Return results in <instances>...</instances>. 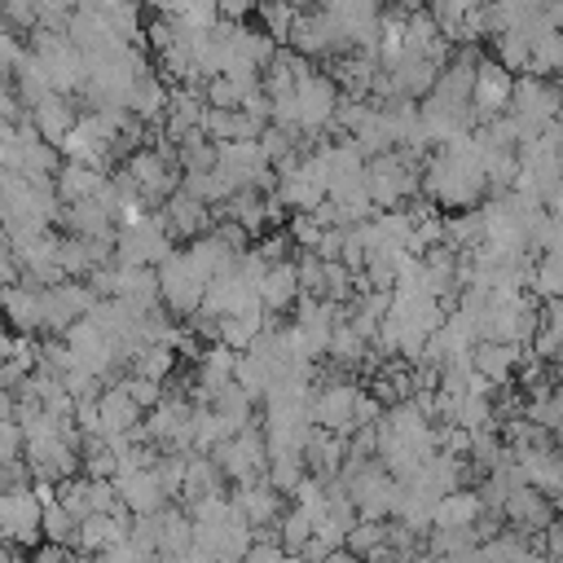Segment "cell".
<instances>
[{
    "label": "cell",
    "mask_w": 563,
    "mask_h": 563,
    "mask_svg": "<svg viewBox=\"0 0 563 563\" xmlns=\"http://www.w3.org/2000/svg\"><path fill=\"white\" fill-rule=\"evenodd\" d=\"M418 185H422V167L409 163L400 150L365 158V198L374 211H400V202L418 198Z\"/></svg>",
    "instance_id": "obj_1"
},
{
    "label": "cell",
    "mask_w": 563,
    "mask_h": 563,
    "mask_svg": "<svg viewBox=\"0 0 563 563\" xmlns=\"http://www.w3.org/2000/svg\"><path fill=\"white\" fill-rule=\"evenodd\" d=\"M211 457H216V466L224 471V479H229V484H238V488L260 484V479H264V471H268V440H264V427L255 422V427H246V431L229 435L224 444H216V449H211Z\"/></svg>",
    "instance_id": "obj_2"
},
{
    "label": "cell",
    "mask_w": 563,
    "mask_h": 563,
    "mask_svg": "<svg viewBox=\"0 0 563 563\" xmlns=\"http://www.w3.org/2000/svg\"><path fill=\"white\" fill-rule=\"evenodd\" d=\"M154 277H158V303H163V312H167V317L189 321V317L202 308L207 286H202V282H198V273L189 268L185 251H172V255L154 268Z\"/></svg>",
    "instance_id": "obj_3"
},
{
    "label": "cell",
    "mask_w": 563,
    "mask_h": 563,
    "mask_svg": "<svg viewBox=\"0 0 563 563\" xmlns=\"http://www.w3.org/2000/svg\"><path fill=\"white\" fill-rule=\"evenodd\" d=\"M295 110H299V136H321L330 123H334V110H339V88L325 70L308 66L299 79H295Z\"/></svg>",
    "instance_id": "obj_4"
},
{
    "label": "cell",
    "mask_w": 563,
    "mask_h": 563,
    "mask_svg": "<svg viewBox=\"0 0 563 563\" xmlns=\"http://www.w3.org/2000/svg\"><path fill=\"white\" fill-rule=\"evenodd\" d=\"M176 246L167 242L163 233V220L158 211H150L141 224L132 229H119L114 233V264H132V268H158Z\"/></svg>",
    "instance_id": "obj_5"
},
{
    "label": "cell",
    "mask_w": 563,
    "mask_h": 563,
    "mask_svg": "<svg viewBox=\"0 0 563 563\" xmlns=\"http://www.w3.org/2000/svg\"><path fill=\"white\" fill-rule=\"evenodd\" d=\"M510 97H515V75H506L493 57H484L475 66V88H471V123H475V132L484 123H493L497 114H506Z\"/></svg>",
    "instance_id": "obj_6"
},
{
    "label": "cell",
    "mask_w": 563,
    "mask_h": 563,
    "mask_svg": "<svg viewBox=\"0 0 563 563\" xmlns=\"http://www.w3.org/2000/svg\"><path fill=\"white\" fill-rule=\"evenodd\" d=\"M158 220H163V233H167V242H172L176 251H180V242H198V238L211 233V207L198 202V198H189L185 189H176V194L158 207Z\"/></svg>",
    "instance_id": "obj_7"
},
{
    "label": "cell",
    "mask_w": 563,
    "mask_h": 563,
    "mask_svg": "<svg viewBox=\"0 0 563 563\" xmlns=\"http://www.w3.org/2000/svg\"><path fill=\"white\" fill-rule=\"evenodd\" d=\"M559 515H554V506H550V497H541L537 488H515L510 497H506V506H501V523H506V532H515V537H541L550 523H554Z\"/></svg>",
    "instance_id": "obj_8"
},
{
    "label": "cell",
    "mask_w": 563,
    "mask_h": 563,
    "mask_svg": "<svg viewBox=\"0 0 563 563\" xmlns=\"http://www.w3.org/2000/svg\"><path fill=\"white\" fill-rule=\"evenodd\" d=\"M97 422H101V435L110 440V435H132L136 444L145 440V431H141V422H145V413H141V405L114 383V387H101V396H97Z\"/></svg>",
    "instance_id": "obj_9"
},
{
    "label": "cell",
    "mask_w": 563,
    "mask_h": 563,
    "mask_svg": "<svg viewBox=\"0 0 563 563\" xmlns=\"http://www.w3.org/2000/svg\"><path fill=\"white\" fill-rule=\"evenodd\" d=\"M229 506H233V515L251 528V532H264V528H277V519H282V493L277 488H268L264 479L260 484H246V488H238V493H229Z\"/></svg>",
    "instance_id": "obj_10"
},
{
    "label": "cell",
    "mask_w": 563,
    "mask_h": 563,
    "mask_svg": "<svg viewBox=\"0 0 563 563\" xmlns=\"http://www.w3.org/2000/svg\"><path fill=\"white\" fill-rule=\"evenodd\" d=\"M128 528H132V515L128 510H119V515H88L75 528V550L88 554V559H101L106 550H114L128 537Z\"/></svg>",
    "instance_id": "obj_11"
},
{
    "label": "cell",
    "mask_w": 563,
    "mask_h": 563,
    "mask_svg": "<svg viewBox=\"0 0 563 563\" xmlns=\"http://www.w3.org/2000/svg\"><path fill=\"white\" fill-rule=\"evenodd\" d=\"M528 347H510V343H475L471 347V374L484 378L488 387H506L519 369Z\"/></svg>",
    "instance_id": "obj_12"
},
{
    "label": "cell",
    "mask_w": 563,
    "mask_h": 563,
    "mask_svg": "<svg viewBox=\"0 0 563 563\" xmlns=\"http://www.w3.org/2000/svg\"><path fill=\"white\" fill-rule=\"evenodd\" d=\"M343 457H347V440H339V435H330V431H317V427L308 431V440H303V471H308L317 484L339 479Z\"/></svg>",
    "instance_id": "obj_13"
},
{
    "label": "cell",
    "mask_w": 563,
    "mask_h": 563,
    "mask_svg": "<svg viewBox=\"0 0 563 563\" xmlns=\"http://www.w3.org/2000/svg\"><path fill=\"white\" fill-rule=\"evenodd\" d=\"M260 308H264V317H286V312H295V303H299V273H295V260L290 264H273V268H264V277H260Z\"/></svg>",
    "instance_id": "obj_14"
},
{
    "label": "cell",
    "mask_w": 563,
    "mask_h": 563,
    "mask_svg": "<svg viewBox=\"0 0 563 563\" xmlns=\"http://www.w3.org/2000/svg\"><path fill=\"white\" fill-rule=\"evenodd\" d=\"M128 114L141 123V128H158L163 114H167V84L158 79V70H145L136 75V84L128 88Z\"/></svg>",
    "instance_id": "obj_15"
},
{
    "label": "cell",
    "mask_w": 563,
    "mask_h": 563,
    "mask_svg": "<svg viewBox=\"0 0 563 563\" xmlns=\"http://www.w3.org/2000/svg\"><path fill=\"white\" fill-rule=\"evenodd\" d=\"M114 488H119V501H123V510H128L132 519H145V515H158L163 506H172V501L163 497V488H158L154 471L119 475V479H114Z\"/></svg>",
    "instance_id": "obj_16"
},
{
    "label": "cell",
    "mask_w": 563,
    "mask_h": 563,
    "mask_svg": "<svg viewBox=\"0 0 563 563\" xmlns=\"http://www.w3.org/2000/svg\"><path fill=\"white\" fill-rule=\"evenodd\" d=\"M31 123H35V132H40V141L57 150V145L75 132V123H79V106H75L70 97H48V101H40V106L31 110Z\"/></svg>",
    "instance_id": "obj_17"
},
{
    "label": "cell",
    "mask_w": 563,
    "mask_h": 563,
    "mask_svg": "<svg viewBox=\"0 0 563 563\" xmlns=\"http://www.w3.org/2000/svg\"><path fill=\"white\" fill-rule=\"evenodd\" d=\"M0 312H4V321L13 325V334H22V339H40V290L35 286H26V282H18V286H9L4 295H0Z\"/></svg>",
    "instance_id": "obj_18"
},
{
    "label": "cell",
    "mask_w": 563,
    "mask_h": 563,
    "mask_svg": "<svg viewBox=\"0 0 563 563\" xmlns=\"http://www.w3.org/2000/svg\"><path fill=\"white\" fill-rule=\"evenodd\" d=\"M106 185H110V176L97 172V167H84V163H62V172L53 176V194H57L62 207L88 202V198H97Z\"/></svg>",
    "instance_id": "obj_19"
},
{
    "label": "cell",
    "mask_w": 563,
    "mask_h": 563,
    "mask_svg": "<svg viewBox=\"0 0 563 563\" xmlns=\"http://www.w3.org/2000/svg\"><path fill=\"white\" fill-rule=\"evenodd\" d=\"M224 471L216 466V457H198L189 453V466H185V488L176 497V506H194V501H207V497H224Z\"/></svg>",
    "instance_id": "obj_20"
},
{
    "label": "cell",
    "mask_w": 563,
    "mask_h": 563,
    "mask_svg": "<svg viewBox=\"0 0 563 563\" xmlns=\"http://www.w3.org/2000/svg\"><path fill=\"white\" fill-rule=\"evenodd\" d=\"M488 233V220H484V207H471V211H453L444 216V246L453 255H471Z\"/></svg>",
    "instance_id": "obj_21"
},
{
    "label": "cell",
    "mask_w": 563,
    "mask_h": 563,
    "mask_svg": "<svg viewBox=\"0 0 563 563\" xmlns=\"http://www.w3.org/2000/svg\"><path fill=\"white\" fill-rule=\"evenodd\" d=\"M479 515H484V506H479L475 488H457V493H449V497L435 501V510H431V528H440V532L471 528Z\"/></svg>",
    "instance_id": "obj_22"
},
{
    "label": "cell",
    "mask_w": 563,
    "mask_h": 563,
    "mask_svg": "<svg viewBox=\"0 0 563 563\" xmlns=\"http://www.w3.org/2000/svg\"><path fill=\"white\" fill-rule=\"evenodd\" d=\"M13 92H18L22 110H35L40 101H48V97H53V88H48V70H44V62H40L31 48H26V57H22L18 75H13Z\"/></svg>",
    "instance_id": "obj_23"
},
{
    "label": "cell",
    "mask_w": 563,
    "mask_h": 563,
    "mask_svg": "<svg viewBox=\"0 0 563 563\" xmlns=\"http://www.w3.org/2000/svg\"><path fill=\"white\" fill-rule=\"evenodd\" d=\"M194 550V519L172 501L158 510V554H185Z\"/></svg>",
    "instance_id": "obj_24"
},
{
    "label": "cell",
    "mask_w": 563,
    "mask_h": 563,
    "mask_svg": "<svg viewBox=\"0 0 563 563\" xmlns=\"http://www.w3.org/2000/svg\"><path fill=\"white\" fill-rule=\"evenodd\" d=\"M176 352L172 347H163V343H150V347H141L132 361H128V374H136V378H150V383H167L172 374H176Z\"/></svg>",
    "instance_id": "obj_25"
},
{
    "label": "cell",
    "mask_w": 563,
    "mask_h": 563,
    "mask_svg": "<svg viewBox=\"0 0 563 563\" xmlns=\"http://www.w3.org/2000/svg\"><path fill=\"white\" fill-rule=\"evenodd\" d=\"M554 70H563V31H541L528 44V75L532 79H545Z\"/></svg>",
    "instance_id": "obj_26"
},
{
    "label": "cell",
    "mask_w": 563,
    "mask_h": 563,
    "mask_svg": "<svg viewBox=\"0 0 563 563\" xmlns=\"http://www.w3.org/2000/svg\"><path fill=\"white\" fill-rule=\"evenodd\" d=\"M233 387H242L255 405L264 400V391L273 387V369L260 361V356H251V352H242L238 361H233Z\"/></svg>",
    "instance_id": "obj_27"
},
{
    "label": "cell",
    "mask_w": 563,
    "mask_h": 563,
    "mask_svg": "<svg viewBox=\"0 0 563 563\" xmlns=\"http://www.w3.org/2000/svg\"><path fill=\"white\" fill-rule=\"evenodd\" d=\"M312 523H317V519H312L308 510L286 506L282 519H277V532H273V537H277V545H282L286 554H299V550L308 545V537H312Z\"/></svg>",
    "instance_id": "obj_28"
},
{
    "label": "cell",
    "mask_w": 563,
    "mask_h": 563,
    "mask_svg": "<svg viewBox=\"0 0 563 563\" xmlns=\"http://www.w3.org/2000/svg\"><path fill=\"white\" fill-rule=\"evenodd\" d=\"M75 528H79V523L57 506V497H53L48 506H40V537H44L48 545H70V550H75Z\"/></svg>",
    "instance_id": "obj_29"
},
{
    "label": "cell",
    "mask_w": 563,
    "mask_h": 563,
    "mask_svg": "<svg viewBox=\"0 0 563 563\" xmlns=\"http://www.w3.org/2000/svg\"><path fill=\"white\" fill-rule=\"evenodd\" d=\"M251 92H260V88H242V84H233V79H224V75H216V79L202 84L207 110H242V101H246Z\"/></svg>",
    "instance_id": "obj_30"
},
{
    "label": "cell",
    "mask_w": 563,
    "mask_h": 563,
    "mask_svg": "<svg viewBox=\"0 0 563 563\" xmlns=\"http://www.w3.org/2000/svg\"><path fill=\"white\" fill-rule=\"evenodd\" d=\"M387 545V523H369V519H361L356 528H347V537H343V550L352 554V559H369L374 550H383Z\"/></svg>",
    "instance_id": "obj_31"
},
{
    "label": "cell",
    "mask_w": 563,
    "mask_h": 563,
    "mask_svg": "<svg viewBox=\"0 0 563 563\" xmlns=\"http://www.w3.org/2000/svg\"><path fill=\"white\" fill-rule=\"evenodd\" d=\"M493 62L515 75V70H528V40L519 31H506V35H493Z\"/></svg>",
    "instance_id": "obj_32"
},
{
    "label": "cell",
    "mask_w": 563,
    "mask_h": 563,
    "mask_svg": "<svg viewBox=\"0 0 563 563\" xmlns=\"http://www.w3.org/2000/svg\"><path fill=\"white\" fill-rule=\"evenodd\" d=\"M57 268L66 282H79V277H92V260H88V246L79 238H57Z\"/></svg>",
    "instance_id": "obj_33"
},
{
    "label": "cell",
    "mask_w": 563,
    "mask_h": 563,
    "mask_svg": "<svg viewBox=\"0 0 563 563\" xmlns=\"http://www.w3.org/2000/svg\"><path fill=\"white\" fill-rule=\"evenodd\" d=\"M185 466H189V453H163V457L154 462V479H158V488H163L167 501L180 497V488H185Z\"/></svg>",
    "instance_id": "obj_34"
},
{
    "label": "cell",
    "mask_w": 563,
    "mask_h": 563,
    "mask_svg": "<svg viewBox=\"0 0 563 563\" xmlns=\"http://www.w3.org/2000/svg\"><path fill=\"white\" fill-rule=\"evenodd\" d=\"M0 22L13 35H31L35 22H40V0H9V4H0Z\"/></svg>",
    "instance_id": "obj_35"
},
{
    "label": "cell",
    "mask_w": 563,
    "mask_h": 563,
    "mask_svg": "<svg viewBox=\"0 0 563 563\" xmlns=\"http://www.w3.org/2000/svg\"><path fill=\"white\" fill-rule=\"evenodd\" d=\"M57 506H62L75 523L88 519V479L75 475V479H66V484H57Z\"/></svg>",
    "instance_id": "obj_36"
},
{
    "label": "cell",
    "mask_w": 563,
    "mask_h": 563,
    "mask_svg": "<svg viewBox=\"0 0 563 563\" xmlns=\"http://www.w3.org/2000/svg\"><path fill=\"white\" fill-rule=\"evenodd\" d=\"M260 260H264V268H273V264H290L295 260V242H290V233L282 229V233H268V238H260V246H251Z\"/></svg>",
    "instance_id": "obj_37"
},
{
    "label": "cell",
    "mask_w": 563,
    "mask_h": 563,
    "mask_svg": "<svg viewBox=\"0 0 563 563\" xmlns=\"http://www.w3.org/2000/svg\"><path fill=\"white\" fill-rule=\"evenodd\" d=\"M22 57H26L22 40L0 22V84H13V75H18V66H22Z\"/></svg>",
    "instance_id": "obj_38"
},
{
    "label": "cell",
    "mask_w": 563,
    "mask_h": 563,
    "mask_svg": "<svg viewBox=\"0 0 563 563\" xmlns=\"http://www.w3.org/2000/svg\"><path fill=\"white\" fill-rule=\"evenodd\" d=\"M119 387L141 405V413H150L158 400H163V383H150V378H136V374H123Z\"/></svg>",
    "instance_id": "obj_39"
},
{
    "label": "cell",
    "mask_w": 563,
    "mask_h": 563,
    "mask_svg": "<svg viewBox=\"0 0 563 563\" xmlns=\"http://www.w3.org/2000/svg\"><path fill=\"white\" fill-rule=\"evenodd\" d=\"M286 233H290L295 251H317V242H321V229H317V220H312V216H290Z\"/></svg>",
    "instance_id": "obj_40"
},
{
    "label": "cell",
    "mask_w": 563,
    "mask_h": 563,
    "mask_svg": "<svg viewBox=\"0 0 563 563\" xmlns=\"http://www.w3.org/2000/svg\"><path fill=\"white\" fill-rule=\"evenodd\" d=\"M22 158V136L13 123H0V172H18Z\"/></svg>",
    "instance_id": "obj_41"
},
{
    "label": "cell",
    "mask_w": 563,
    "mask_h": 563,
    "mask_svg": "<svg viewBox=\"0 0 563 563\" xmlns=\"http://www.w3.org/2000/svg\"><path fill=\"white\" fill-rule=\"evenodd\" d=\"M22 457V431L13 418H0V462H18Z\"/></svg>",
    "instance_id": "obj_42"
},
{
    "label": "cell",
    "mask_w": 563,
    "mask_h": 563,
    "mask_svg": "<svg viewBox=\"0 0 563 563\" xmlns=\"http://www.w3.org/2000/svg\"><path fill=\"white\" fill-rule=\"evenodd\" d=\"M31 563H84V559H79V550H70V545H48V541H44V545L31 550Z\"/></svg>",
    "instance_id": "obj_43"
},
{
    "label": "cell",
    "mask_w": 563,
    "mask_h": 563,
    "mask_svg": "<svg viewBox=\"0 0 563 563\" xmlns=\"http://www.w3.org/2000/svg\"><path fill=\"white\" fill-rule=\"evenodd\" d=\"M238 563H286V550L277 541H255Z\"/></svg>",
    "instance_id": "obj_44"
},
{
    "label": "cell",
    "mask_w": 563,
    "mask_h": 563,
    "mask_svg": "<svg viewBox=\"0 0 563 563\" xmlns=\"http://www.w3.org/2000/svg\"><path fill=\"white\" fill-rule=\"evenodd\" d=\"M18 282H22V268H18L13 251H0V295H4L9 286H18Z\"/></svg>",
    "instance_id": "obj_45"
},
{
    "label": "cell",
    "mask_w": 563,
    "mask_h": 563,
    "mask_svg": "<svg viewBox=\"0 0 563 563\" xmlns=\"http://www.w3.org/2000/svg\"><path fill=\"white\" fill-rule=\"evenodd\" d=\"M321 563H361V559H352V554H347V550H330V554H325V559H321Z\"/></svg>",
    "instance_id": "obj_46"
},
{
    "label": "cell",
    "mask_w": 563,
    "mask_h": 563,
    "mask_svg": "<svg viewBox=\"0 0 563 563\" xmlns=\"http://www.w3.org/2000/svg\"><path fill=\"white\" fill-rule=\"evenodd\" d=\"M409 563H449V559H440V554H431V550H422V554H413Z\"/></svg>",
    "instance_id": "obj_47"
},
{
    "label": "cell",
    "mask_w": 563,
    "mask_h": 563,
    "mask_svg": "<svg viewBox=\"0 0 563 563\" xmlns=\"http://www.w3.org/2000/svg\"><path fill=\"white\" fill-rule=\"evenodd\" d=\"M550 506H554V515H559V519H563V488H559V493H554V497H550Z\"/></svg>",
    "instance_id": "obj_48"
},
{
    "label": "cell",
    "mask_w": 563,
    "mask_h": 563,
    "mask_svg": "<svg viewBox=\"0 0 563 563\" xmlns=\"http://www.w3.org/2000/svg\"><path fill=\"white\" fill-rule=\"evenodd\" d=\"M554 449H559V457H563V435H554Z\"/></svg>",
    "instance_id": "obj_49"
}]
</instances>
